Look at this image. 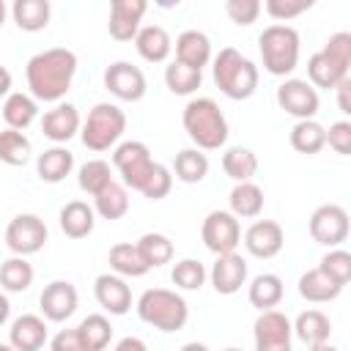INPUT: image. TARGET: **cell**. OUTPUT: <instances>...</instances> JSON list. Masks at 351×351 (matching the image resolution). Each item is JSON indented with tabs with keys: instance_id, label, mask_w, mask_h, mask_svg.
Returning <instances> with one entry per match:
<instances>
[{
	"instance_id": "cell-22",
	"label": "cell",
	"mask_w": 351,
	"mask_h": 351,
	"mask_svg": "<svg viewBox=\"0 0 351 351\" xmlns=\"http://www.w3.org/2000/svg\"><path fill=\"white\" fill-rule=\"evenodd\" d=\"M176 60L189 66V69H197L203 71V66L211 63V41L203 30H184L178 33L176 38Z\"/></svg>"
},
{
	"instance_id": "cell-40",
	"label": "cell",
	"mask_w": 351,
	"mask_h": 351,
	"mask_svg": "<svg viewBox=\"0 0 351 351\" xmlns=\"http://www.w3.org/2000/svg\"><path fill=\"white\" fill-rule=\"evenodd\" d=\"M137 250L148 269H159V266L170 263L176 255V247L165 233H143L137 241Z\"/></svg>"
},
{
	"instance_id": "cell-56",
	"label": "cell",
	"mask_w": 351,
	"mask_h": 351,
	"mask_svg": "<svg viewBox=\"0 0 351 351\" xmlns=\"http://www.w3.org/2000/svg\"><path fill=\"white\" fill-rule=\"evenodd\" d=\"M5 16H8V5H5V3L0 0V27L5 25Z\"/></svg>"
},
{
	"instance_id": "cell-11",
	"label": "cell",
	"mask_w": 351,
	"mask_h": 351,
	"mask_svg": "<svg viewBox=\"0 0 351 351\" xmlns=\"http://www.w3.org/2000/svg\"><path fill=\"white\" fill-rule=\"evenodd\" d=\"M277 104L282 112H288L296 121H313L318 115L321 99H318V90L307 80L291 77V80L280 82V88H277Z\"/></svg>"
},
{
	"instance_id": "cell-30",
	"label": "cell",
	"mask_w": 351,
	"mask_h": 351,
	"mask_svg": "<svg viewBox=\"0 0 351 351\" xmlns=\"http://www.w3.org/2000/svg\"><path fill=\"white\" fill-rule=\"evenodd\" d=\"M38 118V101L30 96V93H8L5 101H3V121L8 123V129H27L33 121Z\"/></svg>"
},
{
	"instance_id": "cell-9",
	"label": "cell",
	"mask_w": 351,
	"mask_h": 351,
	"mask_svg": "<svg viewBox=\"0 0 351 351\" xmlns=\"http://www.w3.org/2000/svg\"><path fill=\"white\" fill-rule=\"evenodd\" d=\"M307 228H310V236H313L315 244L335 250L348 239V230H351L348 211L343 206H337V203H324L310 214V225Z\"/></svg>"
},
{
	"instance_id": "cell-38",
	"label": "cell",
	"mask_w": 351,
	"mask_h": 351,
	"mask_svg": "<svg viewBox=\"0 0 351 351\" xmlns=\"http://www.w3.org/2000/svg\"><path fill=\"white\" fill-rule=\"evenodd\" d=\"M326 145V129L313 118V121H296L291 129V148L299 154H318Z\"/></svg>"
},
{
	"instance_id": "cell-31",
	"label": "cell",
	"mask_w": 351,
	"mask_h": 351,
	"mask_svg": "<svg viewBox=\"0 0 351 351\" xmlns=\"http://www.w3.org/2000/svg\"><path fill=\"white\" fill-rule=\"evenodd\" d=\"M282 293H285L282 280H280L277 274H271V271L258 274V277L250 282V288H247L250 304L258 307L261 313H263V310H274V307L282 302Z\"/></svg>"
},
{
	"instance_id": "cell-46",
	"label": "cell",
	"mask_w": 351,
	"mask_h": 351,
	"mask_svg": "<svg viewBox=\"0 0 351 351\" xmlns=\"http://www.w3.org/2000/svg\"><path fill=\"white\" fill-rule=\"evenodd\" d=\"M173 189V173H170V167H165V165H154V170H151V176H148V181L143 184V195L148 197V200H162V197H167V192Z\"/></svg>"
},
{
	"instance_id": "cell-50",
	"label": "cell",
	"mask_w": 351,
	"mask_h": 351,
	"mask_svg": "<svg viewBox=\"0 0 351 351\" xmlns=\"http://www.w3.org/2000/svg\"><path fill=\"white\" fill-rule=\"evenodd\" d=\"M335 90H337V107H340V112H343V115H351V99H348V93H351V80H343Z\"/></svg>"
},
{
	"instance_id": "cell-28",
	"label": "cell",
	"mask_w": 351,
	"mask_h": 351,
	"mask_svg": "<svg viewBox=\"0 0 351 351\" xmlns=\"http://www.w3.org/2000/svg\"><path fill=\"white\" fill-rule=\"evenodd\" d=\"M291 329H293V335H296L302 343H307V346L329 343V337H332V321H329V315L321 313V310H304V313H299L296 321L291 324Z\"/></svg>"
},
{
	"instance_id": "cell-16",
	"label": "cell",
	"mask_w": 351,
	"mask_h": 351,
	"mask_svg": "<svg viewBox=\"0 0 351 351\" xmlns=\"http://www.w3.org/2000/svg\"><path fill=\"white\" fill-rule=\"evenodd\" d=\"M148 11L145 0H112L110 3V22L107 30L115 41H134L137 30L143 27V16Z\"/></svg>"
},
{
	"instance_id": "cell-32",
	"label": "cell",
	"mask_w": 351,
	"mask_h": 351,
	"mask_svg": "<svg viewBox=\"0 0 351 351\" xmlns=\"http://www.w3.org/2000/svg\"><path fill=\"white\" fill-rule=\"evenodd\" d=\"M77 335H80L85 351H104L112 340L110 318L101 315V313H90L77 324Z\"/></svg>"
},
{
	"instance_id": "cell-44",
	"label": "cell",
	"mask_w": 351,
	"mask_h": 351,
	"mask_svg": "<svg viewBox=\"0 0 351 351\" xmlns=\"http://www.w3.org/2000/svg\"><path fill=\"white\" fill-rule=\"evenodd\" d=\"M318 269H321V271H326V274H329L340 288H346V285H348V280H351V252H346V250L335 247V250H329V252L321 258Z\"/></svg>"
},
{
	"instance_id": "cell-13",
	"label": "cell",
	"mask_w": 351,
	"mask_h": 351,
	"mask_svg": "<svg viewBox=\"0 0 351 351\" xmlns=\"http://www.w3.org/2000/svg\"><path fill=\"white\" fill-rule=\"evenodd\" d=\"M255 351H293L291 348V318L280 310H263L252 324Z\"/></svg>"
},
{
	"instance_id": "cell-6",
	"label": "cell",
	"mask_w": 351,
	"mask_h": 351,
	"mask_svg": "<svg viewBox=\"0 0 351 351\" xmlns=\"http://www.w3.org/2000/svg\"><path fill=\"white\" fill-rule=\"evenodd\" d=\"M299 33L291 25H269L258 36V52L263 60V69L274 77H288L299 66Z\"/></svg>"
},
{
	"instance_id": "cell-17",
	"label": "cell",
	"mask_w": 351,
	"mask_h": 351,
	"mask_svg": "<svg viewBox=\"0 0 351 351\" xmlns=\"http://www.w3.org/2000/svg\"><path fill=\"white\" fill-rule=\"evenodd\" d=\"M285 244V233L282 225L274 219H255L247 230H244V247L252 258H274Z\"/></svg>"
},
{
	"instance_id": "cell-4",
	"label": "cell",
	"mask_w": 351,
	"mask_h": 351,
	"mask_svg": "<svg viewBox=\"0 0 351 351\" xmlns=\"http://www.w3.org/2000/svg\"><path fill=\"white\" fill-rule=\"evenodd\" d=\"M351 66V33L340 30L326 38V44L310 55L307 60V82L313 88L335 90L343 80H348Z\"/></svg>"
},
{
	"instance_id": "cell-54",
	"label": "cell",
	"mask_w": 351,
	"mask_h": 351,
	"mask_svg": "<svg viewBox=\"0 0 351 351\" xmlns=\"http://www.w3.org/2000/svg\"><path fill=\"white\" fill-rule=\"evenodd\" d=\"M181 351H211L206 343H197V340H192V343H184L181 346Z\"/></svg>"
},
{
	"instance_id": "cell-57",
	"label": "cell",
	"mask_w": 351,
	"mask_h": 351,
	"mask_svg": "<svg viewBox=\"0 0 351 351\" xmlns=\"http://www.w3.org/2000/svg\"><path fill=\"white\" fill-rule=\"evenodd\" d=\"M0 351H14V348H11L8 343H0Z\"/></svg>"
},
{
	"instance_id": "cell-25",
	"label": "cell",
	"mask_w": 351,
	"mask_h": 351,
	"mask_svg": "<svg viewBox=\"0 0 351 351\" xmlns=\"http://www.w3.org/2000/svg\"><path fill=\"white\" fill-rule=\"evenodd\" d=\"M60 230L69 236V239H85L93 233V225H96V211L93 206H88L85 200H69L60 214Z\"/></svg>"
},
{
	"instance_id": "cell-3",
	"label": "cell",
	"mask_w": 351,
	"mask_h": 351,
	"mask_svg": "<svg viewBox=\"0 0 351 351\" xmlns=\"http://www.w3.org/2000/svg\"><path fill=\"white\" fill-rule=\"evenodd\" d=\"M211 77H214V85L233 101L250 99L258 90V80H261L258 66L247 55H241L236 47H222L217 52Z\"/></svg>"
},
{
	"instance_id": "cell-42",
	"label": "cell",
	"mask_w": 351,
	"mask_h": 351,
	"mask_svg": "<svg viewBox=\"0 0 351 351\" xmlns=\"http://www.w3.org/2000/svg\"><path fill=\"white\" fill-rule=\"evenodd\" d=\"M200 82H203V71L189 69V66H184V63H178V60H173V63L165 69V85H167V90L176 93V96H192V93L200 88Z\"/></svg>"
},
{
	"instance_id": "cell-21",
	"label": "cell",
	"mask_w": 351,
	"mask_h": 351,
	"mask_svg": "<svg viewBox=\"0 0 351 351\" xmlns=\"http://www.w3.org/2000/svg\"><path fill=\"white\" fill-rule=\"evenodd\" d=\"M47 337V321L33 313L19 315L8 329V346L14 351H41Z\"/></svg>"
},
{
	"instance_id": "cell-5",
	"label": "cell",
	"mask_w": 351,
	"mask_h": 351,
	"mask_svg": "<svg viewBox=\"0 0 351 351\" xmlns=\"http://www.w3.org/2000/svg\"><path fill=\"white\" fill-rule=\"evenodd\" d=\"M137 315L159 332H178L189 321V304L170 288H148L137 299Z\"/></svg>"
},
{
	"instance_id": "cell-55",
	"label": "cell",
	"mask_w": 351,
	"mask_h": 351,
	"mask_svg": "<svg viewBox=\"0 0 351 351\" xmlns=\"http://www.w3.org/2000/svg\"><path fill=\"white\" fill-rule=\"evenodd\" d=\"M307 351H337L332 343H318V346H307Z\"/></svg>"
},
{
	"instance_id": "cell-48",
	"label": "cell",
	"mask_w": 351,
	"mask_h": 351,
	"mask_svg": "<svg viewBox=\"0 0 351 351\" xmlns=\"http://www.w3.org/2000/svg\"><path fill=\"white\" fill-rule=\"evenodd\" d=\"M326 145L340 154V156H348L351 154V121H335L329 129H326Z\"/></svg>"
},
{
	"instance_id": "cell-35",
	"label": "cell",
	"mask_w": 351,
	"mask_h": 351,
	"mask_svg": "<svg viewBox=\"0 0 351 351\" xmlns=\"http://www.w3.org/2000/svg\"><path fill=\"white\" fill-rule=\"evenodd\" d=\"M93 211L101 219H121L129 211V189L121 181H112L110 186H104L96 197H93Z\"/></svg>"
},
{
	"instance_id": "cell-58",
	"label": "cell",
	"mask_w": 351,
	"mask_h": 351,
	"mask_svg": "<svg viewBox=\"0 0 351 351\" xmlns=\"http://www.w3.org/2000/svg\"><path fill=\"white\" fill-rule=\"evenodd\" d=\"M222 351H241V348H233V346H230V348H222Z\"/></svg>"
},
{
	"instance_id": "cell-51",
	"label": "cell",
	"mask_w": 351,
	"mask_h": 351,
	"mask_svg": "<svg viewBox=\"0 0 351 351\" xmlns=\"http://www.w3.org/2000/svg\"><path fill=\"white\" fill-rule=\"evenodd\" d=\"M112 351H148V346H145L140 337L129 335V337H121V340L112 346Z\"/></svg>"
},
{
	"instance_id": "cell-18",
	"label": "cell",
	"mask_w": 351,
	"mask_h": 351,
	"mask_svg": "<svg viewBox=\"0 0 351 351\" xmlns=\"http://www.w3.org/2000/svg\"><path fill=\"white\" fill-rule=\"evenodd\" d=\"M247 261L239 255V252H225V255H217L208 277H211V285L217 293L222 296H233L241 291V285L247 282Z\"/></svg>"
},
{
	"instance_id": "cell-36",
	"label": "cell",
	"mask_w": 351,
	"mask_h": 351,
	"mask_svg": "<svg viewBox=\"0 0 351 351\" xmlns=\"http://www.w3.org/2000/svg\"><path fill=\"white\" fill-rule=\"evenodd\" d=\"M222 170L236 184L252 181V176L258 173V156H255V151H250L244 145H233L222 154Z\"/></svg>"
},
{
	"instance_id": "cell-43",
	"label": "cell",
	"mask_w": 351,
	"mask_h": 351,
	"mask_svg": "<svg viewBox=\"0 0 351 351\" xmlns=\"http://www.w3.org/2000/svg\"><path fill=\"white\" fill-rule=\"evenodd\" d=\"M206 277H208L206 266H203L200 261H195V258H181V261H176V266H173V271H170L173 285L181 288V291H200L203 282H206Z\"/></svg>"
},
{
	"instance_id": "cell-47",
	"label": "cell",
	"mask_w": 351,
	"mask_h": 351,
	"mask_svg": "<svg viewBox=\"0 0 351 351\" xmlns=\"http://www.w3.org/2000/svg\"><path fill=\"white\" fill-rule=\"evenodd\" d=\"M225 14L233 25L239 27H250L252 22H258L261 16V3L258 0H228L225 3Z\"/></svg>"
},
{
	"instance_id": "cell-29",
	"label": "cell",
	"mask_w": 351,
	"mask_h": 351,
	"mask_svg": "<svg viewBox=\"0 0 351 351\" xmlns=\"http://www.w3.org/2000/svg\"><path fill=\"white\" fill-rule=\"evenodd\" d=\"M52 16V5L49 0H16L11 5V19L16 22L19 30L25 33H38L49 25Z\"/></svg>"
},
{
	"instance_id": "cell-33",
	"label": "cell",
	"mask_w": 351,
	"mask_h": 351,
	"mask_svg": "<svg viewBox=\"0 0 351 351\" xmlns=\"http://www.w3.org/2000/svg\"><path fill=\"white\" fill-rule=\"evenodd\" d=\"M110 269L112 274L118 277H143L148 271L137 244H129V241H121V244H112L110 247Z\"/></svg>"
},
{
	"instance_id": "cell-23",
	"label": "cell",
	"mask_w": 351,
	"mask_h": 351,
	"mask_svg": "<svg viewBox=\"0 0 351 351\" xmlns=\"http://www.w3.org/2000/svg\"><path fill=\"white\" fill-rule=\"evenodd\" d=\"M134 47H137V55L148 63H165L173 52V38L170 33L162 27V25H145L137 30L134 36Z\"/></svg>"
},
{
	"instance_id": "cell-12",
	"label": "cell",
	"mask_w": 351,
	"mask_h": 351,
	"mask_svg": "<svg viewBox=\"0 0 351 351\" xmlns=\"http://www.w3.org/2000/svg\"><path fill=\"white\" fill-rule=\"evenodd\" d=\"M200 239H203L206 250H211L214 255L236 252V247L241 241V225L230 211H211V214H206V219L200 225Z\"/></svg>"
},
{
	"instance_id": "cell-34",
	"label": "cell",
	"mask_w": 351,
	"mask_h": 351,
	"mask_svg": "<svg viewBox=\"0 0 351 351\" xmlns=\"http://www.w3.org/2000/svg\"><path fill=\"white\" fill-rule=\"evenodd\" d=\"M170 173L184 184H200L208 176V156L197 148H184L176 154Z\"/></svg>"
},
{
	"instance_id": "cell-49",
	"label": "cell",
	"mask_w": 351,
	"mask_h": 351,
	"mask_svg": "<svg viewBox=\"0 0 351 351\" xmlns=\"http://www.w3.org/2000/svg\"><path fill=\"white\" fill-rule=\"evenodd\" d=\"M49 351H85L82 348V340L77 335V326L74 329H60L52 340H49Z\"/></svg>"
},
{
	"instance_id": "cell-26",
	"label": "cell",
	"mask_w": 351,
	"mask_h": 351,
	"mask_svg": "<svg viewBox=\"0 0 351 351\" xmlns=\"http://www.w3.org/2000/svg\"><path fill=\"white\" fill-rule=\"evenodd\" d=\"M228 203H230V214L236 219H255L263 211V189L252 181L233 184V189L228 195Z\"/></svg>"
},
{
	"instance_id": "cell-45",
	"label": "cell",
	"mask_w": 351,
	"mask_h": 351,
	"mask_svg": "<svg viewBox=\"0 0 351 351\" xmlns=\"http://www.w3.org/2000/svg\"><path fill=\"white\" fill-rule=\"evenodd\" d=\"M310 8H313V0H266V3H261V11H266L271 19H277V25H282Z\"/></svg>"
},
{
	"instance_id": "cell-15",
	"label": "cell",
	"mask_w": 351,
	"mask_h": 351,
	"mask_svg": "<svg viewBox=\"0 0 351 351\" xmlns=\"http://www.w3.org/2000/svg\"><path fill=\"white\" fill-rule=\"evenodd\" d=\"M80 304V293L69 280H52L49 285H44L41 296H38V307H41V318L60 324L66 318L74 315Z\"/></svg>"
},
{
	"instance_id": "cell-52",
	"label": "cell",
	"mask_w": 351,
	"mask_h": 351,
	"mask_svg": "<svg viewBox=\"0 0 351 351\" xmlns=\"http://www.w3.org/2000/svg\"><path fill=\"white\" fill-rule=\"evenodd\" d=\"M11 85H14V77H11V71H8L5 66H0V99L11 93Z\"/></svg>"
},
{
	"instance_id": "cell-1",
	"label": "cell",
	"mask_w": 351,
	"mask_h": 351,
	"mask_svg": "<svg viewBox=\"0 0 351 351\" xmlns=\"http://www.w3.org/2000/svg\"><path fill=\"white\" fill-rule=\"evenodd\" d=\"M77 74V55L66 47H49L36 52L25 66L27 90L36 101L58 104L69 93Z\"/></svg>"
},
{
	"instance_id": "cell-2",
	"label": "cell",
	"mask_w": 351,
	"mask_h": 351,
	"mask_svg": "<svg viewBox=\"0 0 351 351\" xmlns=\"http://www.w3.org/2000/svg\"><path fill=\"white\" fill-rule=\"evenodd\" d=\"M181 123L197 151H217L228 143V118L208 96L189 99L181 112Z\"/></svg>"
},
{
	"instance_id": "cell-37",
	"label": "cell",
	"mask_w": 351,
	"mask_h": 351,
	"mask_svg": "<svg viewBox=\"0 0 351 351\" xmlns=\"http://www.w3.org/2000/svg\"><path fill=\"white\" fill-rule=\"evenodd\" d=\"M33 277H36V271H33V266H30L27 258L14 255V258H8V261L0 263V285H3V291H8V293H22V291H27V288L33 285Z\"/></svg>"
},
{
	"instance_id": "cell-19",
	"label": "cell",
	"mask_w": 351,
	"mask_h": 351,
	"mask_svg": "<svg viewBox=\"0 0 351 351\" xmlns=\"http://www.w3.org/2000/svg\"><path fill=\"white\" fill-rule=\"evenodd\" d=\"M93 296L99 307L110 315H126L132 310V288L118 274H99L93 282Z\"/></svg>"
},
{
	"instance_id": "cell-53",
	"label": "cell",
	"mask_w": 351,
	"mask_h": 351,
	"mask_svg": "<svg viewBox=\"0 0 351 351\" xmlns=\"http://www.w3.org/2000/svg\"><path fill=\"white\" fill-rule=\"evenodd\" d=\"M8 315H11V302L5 299V293H0V326L8 321Z\"/></svg>"
},
{
	"instance_id": "cell-39",
	"label": "cell",
	"mask_w": 351,
	"mask_h": 351,
	"mask_svg": "<svg viewBox=\"0 0 351 351\" xmlns=\"http://www.w3.org/2000/svg\"><path fill=\"white\" fill-rule=\"evenodd\" d=\"M30 154H33V145H30V140L25 137V132L8 129V126L0 132V162H3V165L22 167V165L30 162Z\"/></svg>"
},
{
	"instance_id": "cell-10",
	"label": "cell",
	"mask_w": 351,
	"mask_h": 351,
	"mask_svg": "<svg viewBox=\"0 0 351 351\" xmlns=\"http://www.w3.org/2000/svg\"><path fill=\"white\" fill-rule=\"evenodd\" d=\"M49 239V230L38 214H16L5 228V244L14 255H36Z\"/></svg>"
},
{
	"instance_id": "cell-7",
	"label": "cell",
	"mask_w": 351,
	"mask_h": 351,
	"mask_svg": "<svg viewBox=\"0 0 351 351\" xmlns=\"http://www.w3.org/2000/svg\"><path fill=\"white\" fill-rule=\"evenodd\" d=\"M126 132V112L118 104L110 101H99L93 104V110L88 112V118L80 126V140L88 151H110L112 145H118V140Z\"/></svg>"
},
{
	"instance_id": "cell-20",
	"label": "cell",
	"mask_w": 351,
	"mask_h": 351,
	"mask_svg": "<svg viewBox=\"0 0 351 351\" xmlns=\"http://www.w3.org/2000/svg\"><path fill=\"white\" fill-rule=\"evenodd\" d=\"M80 126H82L80 112H77V107L69 104V101H58V104H55L52 110H47L44 118H41V132H44V137L52 140L55 145L69 143V140L80 132Z\"/></svg>"
},
{
	"instance_id": "cell-41",
	"label": "cell",
	"mask_w": 351,
	"mask_h": 351,
	"mask_svg": "<svg viewBox=\"0 0 351 351\" xmlns=\"http://www.w3.org/2000/svg\"><path fill=\"white\" fill-rule=\"evenodd\" d=\"M115 178H112V170H110V162L104 159H88L85 165H80L77 170V184L82 192H88L90 197H96L104 186H110Z\"/></svg>"
},
{
	"instance_id": "cell-14",
	"label": "cell",
	"mask_w": 351,
	"mask_h": 351,
	"mask_svg": "<svg viewBox=\"0 0 351 351\" xmlns=\"http://www.w3.org/2000/svg\"><path fill=\"white\" fill-rule=\"evenodd\" d=\"M104 88L118 99V101H140L148 90L145 74L140 66L129 60H115L104 69Z\"/></svg>"
},
{
	"instance_id": "cell-24",
	"label": "cell",
	"mask_w": 351,
	"mask_h": 351,
	"mask_svg": "<svg viewBox=\"0 0 351 351\" xmlns=\"http://www.w3.org/2000/svg\"><path fill=\"white\" fill-rule=\"evenodd\" d=\"M71 170H74V154L66 145H52L44 154H38V159H36V173L47 184L66 181V176H71Z\"/></svg>"
},
{
	"instance_id": "cell-8",
	"label": "cell",
	"mask_w": 351,
	"mask_h": 351,
	"mask_svg": "<svg viewBox=\"0 0 351 351\" xmlns=\"http://www.w3.org/2000/svg\"><path fill=\"white\" fill-rule=\"evenodd\" d=\"M154 156H151V148L140 140H123L115 145L112 151V167L118 170L121 176V184L126 189H134L140 192L143 184L148 181L151 170H154Z\"/></svg>"
},
{
	"instance_id": "cell-27",
	"label": "cell",
	"mask_w": 351,
	"mask_h": 351,
	"mask_svg": "<svg viewBox=\"0 0 351 351\" xmlns=\"http://www.w3.org/2000/svg\"><path fill=\"white\" fill-rule=\"evenodd\" d=\"M340 285L326 274L321 271L318 266L315 269H307L302 277H299V296L313 302V304H324V302H332L340 296Z\"/></svg>"
}]
</instances>
